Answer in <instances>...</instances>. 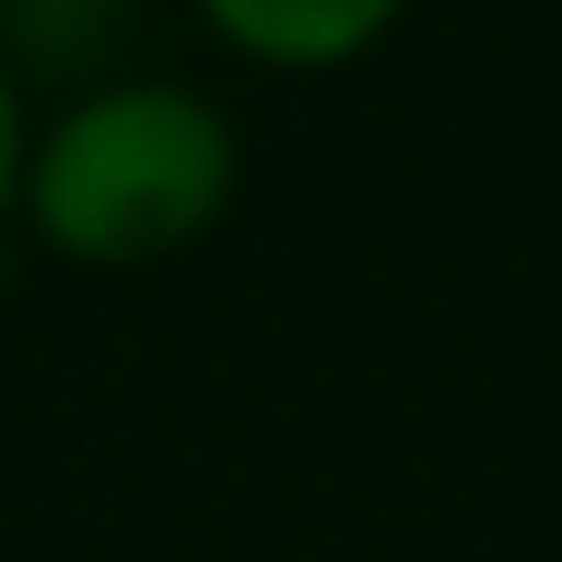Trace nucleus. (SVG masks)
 <instances>
[{
	"mask_svg": "<svg viewBox=\"0 0 562 562\" xmlns=\"http://www.w3.org/2000/svg\"><path fill=\"white\" fill-rule=\"evenodd\" d=\"M244 140L198 85L122 76L29 132L20 216L85 272L169 262L235 206Z\"/></svg>",
	"mask_w": 562,
	"mask_h": 562,
	"instance_id": "obj_1",
	"label": "nucleus"
},
{
	"mask_svg": "<svg viewBox=\"0 0 562 562\" xmlns=\"http://www.w3.org/2000/svg\"><path fill=\"white\" fill-rule=\"evenodd\" d=\"M198 20L254 66L328 76V66H357L403 20V0H198Z\"/></svg>",
	"mask_w": 562,
	"mask_h": 562,
	"instance_id": "obj_2",
	"label": "nucleus"
},
{
	"mask_svg": "<svg viewBox=\"0 0 562 562\" xmlns=\"http://www.w3.org/2000/svg\"><path fill=\"white\" fill-rule=\"evenodd\" d=\"M29 94H20V76H10V57H0V216L20 206V169H29Z\"/></svg>",
	"mask_w": 562,
	"mask_h": 562,
	"instance_id": "obj_3",
	"label": "nucleus"
}]
</instances>
